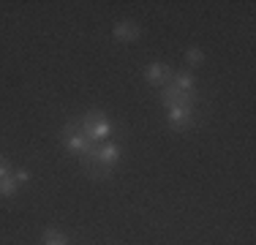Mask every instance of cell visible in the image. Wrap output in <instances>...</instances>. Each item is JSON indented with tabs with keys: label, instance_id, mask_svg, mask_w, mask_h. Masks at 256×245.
I'll return each mask as SVG.
<instances>
[{
	"label": "cell",
	"instance_id": "1",
	"mask_svg": "<svg viewBox=\"0 0 256 245\" xmlns=\"http://www.w3.org/2000/svg\"><path fill=\"white\" fill-rule=\"evenodd\" d=\"M79 126H82V131L88 134V139H90L93 144H104L109 136H114V134H118V126H114V122L109 120L106 114L101 112V109L88 112L82 120H79Z\"/></svg>",
	"mask_w": 256,
	"mask_h": 245
},
{
	"label": "cell",
	"instance_id": "2",
	"mask_svg": "<svg viewBox=\"0 0 256 245\" xmlns=\"http://www.w3.org/2000/svg\"><path fill=\"white\" fill-rule=\"evenodd\" d=\"M60 136H63V142H66V147H68L74 156H79V158H88V156H93L96 152V144L88 139V134L82 131V126H79V120H74V122H66L63 126V131H60Z\"/></svg>",
	"mask_w": 256,
	"mask_h": 245
},
{
	"label": "cell",
	"instance_id": "3",
	"mask_svg": "<svg viewBox=\"0 0 256 245\" xmlns=\"http://www.w3.org/2000/svg\"><path fill=\"white\" fill-rule=\"evenodd\" d=\"M196 126V106H169V128L191 131Z\"/></svg>",
	"mask_w": 256,
	"mask_h": 245
},
{
	"label": "cell",
	"instance_id": "4",
	"mask_svg": "<svg viewBox=\"0 0 256 245\" xmlns=\"http://www.w3.org/2000/svg\"><path fill=\"white\" fill-rule=\"evenodd\" d=\"M161 101L169 106H196V93H180V90H174L172 84H166V88H161Z\"/></svg>",
	"mask_w": 256,
	"mask_h": 245
},
{
	"label": "cell",
	"instance_id": "5",
	"mask_svg": "<svg viewBox=\"0 0 256 245\" xmlns=\"http://www.w3.org/2000/svg\"><path fill=\"white\" fill-rule=\"evenodd\" d=\"M144 79H148L150 84L166 88V84H172L174 71L169 68V66H164V63H153V66H148V68H144Z\"/></svg>",
	"mask_w": 256,
	"mask_h": 245
},
{
	"label": "cell",
	"instance_id": "6",
	"mask_svg": "<svg viewBox=\"0 0 256 245\" xmlns=\"http://www.w3.org/2000/svg\"><path fill=\"white\" fill-rule=\"evenodd\" d=\"M120 156H123V147L118 142H104V144H96V161L104 164V166H112L120 161Z\"/></svg>",
	"mask_w": 256,
	"mask_h": 245
},
{
	"label": "cell",
	"instance_id": "7",
	"mask_svg": "<svg viewBox=\"0 0 256 245\" xmlns=\"http://www.w3.org/2000/svg\"><path fill=\"white\" fill-rule=\"evenodd\" d=\"M112 36H114V38H118V41H123V44H131V41H136L139 38V36H142V28H139V24L136 22H118V24H114V28H112Z\"/></svg>",
	"mask_w": 256,
	"mask_h": 245
},
{
	"label": "cell",
	"instance_id": "8",
	"mask_svg": "<svg viewBox=\"0 0 256 245\" xmlns=\"http://www.w3.org/2000/svg\"><path fill=\"white\" fill-rule=\"evenodd\" d=\"M172 88L180 90V93H194V88H196V79H194V74H178L174 71V79H172Z\"/></svg>",
	"mask_w": 256,
	"mask_h": 245
},
{
	"label": "cell",
	"instance_id": "9",
	"mask_svg": "<svg viewBox=\"0 0 256 245\" xmlns=\"http://www.w3.org/2000/svg\"><path fill=\"white\" fill-rule=\"evenodd\" d=\"M16 191H20V186H16L14 177H6V180H0V199H11Z\"/></svg>",
	"mask_w": 256,
	"mask_h": 245
},
{
	"label": "cell",
	"instance_id": "10",
	"mask_svg": "<svg viewBox=\"0 0 256 245\" xmlns=\"http://www.w3.org/2000/svg\"><path fill=\"white\" fill-rule=\"evenodd\" d=\"M186 63H188V68H196V66H202L204 63V52L199 46H191L186 52Z\"/></svg>",
	"mask_w": 256,
	"mask_h": 245
},
{
	"label": "cell",
	"instance_id": "11",
	"mask_svg": "<svg viewBox=\"0 0 256 245\" xmlns=\"http://www.w3.org/2000/svg\"><path fill=\"white\" fill-rule=\"evenodd\" d=\"M44 245H68V237H66L63 232L50 229V232L44 234Z\"/></svg>",
	"mask_w": 256,
	"mask_h": 245
},
{
	"label": "cell",
	"instance_id": "12",
	"mask_svg": "<svg viewBox=\"0 0 256 245\" xmlns=\"http://www.w3.org/2000/svg\"><path fill=\"white\" fill-rule=\"evenodd\" d=\"M11 177L16 180V186H28V182H30V172L28 169H16Z\"/></svg>",
	"mask_w": 256,
	"mask_h": 245
},
{
	"label": "cell",
	"instance_id": "13",
	"mask_svg": "<svg viewBox=\"0 0 256 245\" xmlns=\"http://www.w3.org/2000/svg\"><path fill=\"white\" fill-rule=\"evenodd\" d=\"M6 177H11V164L6 156H0V180H6Z\"/></svg>",
	"mask_w": 256,
	"mask_h": 245
}]
</instances>
